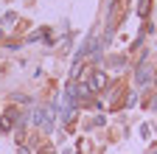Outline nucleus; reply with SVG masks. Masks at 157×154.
Returning <instances> with one entry per match:
<instances>
[{
  "instance_id": "nucleus-1",
  "label": "nucleus",
  "mask_w": 157,
  "mask_h": 154,
  "mask_svg": "<svg viewBox=\"0 0 157 154\" xmlns=\"http://www.w3.org/2000/svg\"><path fill=\"white\" fill-rule=\"evenodd\" d=\"M34 121H36V126H39V129L51 132V129H53V109H51V107L36 109V112H34Z\"/></svg>"
},
{
  "instance_id": "nucleus-2",
  "label": "nucleus",
  "mask_w": 157,
  "mask_h": 154,
  "mask_svg": "<svg viewBox=\"0 0 157 154\" xmlns=\"http://www.w3.org/2000/svg\"><path fill=\"white\" fill-rule=\"evenodd\" d=\"M149 79H151V65H146V62H143L140 67L135 70V84H140V87H143Z\"/></svg>"
},
{
  "instance_id": "nucleus-3",
  "label": "nucleus",
  "mask_w": 157,
  "mask_h": 154,
  "mask_svg": "<svg viewBox=\"0 0 157 154\" xmlns=\"http://www.w3.org/2000/svg\"><path fill=\"white\" fill-rule=\"evenodd\" d=\"M93 92H95V87H93L90 81L76 87V95H78V101H90V98H93Z\"/></svg>"
},
{
  "instance_id": "nucleus-4",
  "label": "nucleus",
  "mask_w": 157,
  "mask_h": 154,
  "mask_svg": "<svg viewBox=\"0 0 157 154\" xmlns=\"http://www.w3.org/2000/svg\"><path fill=\"white\" fill-rule=\"evenodd\" d=\"M90 84H93L95 90H104V87H107V73H104V70H95V73H93V81H90Z\"/></svg>"
},
{
  "instance_id": "nucleus-5",
  "label": "nucleus",
  "mask_w": 157,
  "mask_h": 154,
  "mask_svg": "<svg viewBox=\"0 0 157 154\" xmlns=\"http://www.w3.org/2000/svg\"><path fill=\"white\" fill-rule=\"evenodd\" d=\"M149 9H151V0H140V3H137V14H140V17H146Z\"/></svg>"
},
{
  "instance_id": "nucleus-6",
  "label": "nucleus",
  "mask_w": 157,
  "mask_h": 154,
  "mask_svg": "<svg viewBox=\"0 0 157 154\" xmlns=\"http://www.w3.org/2000/svg\"><path fill=\"white\" fill-rule=\"evenodd\" d=\"M39 154H53V148H51V146H42V148H39Z\"/></svg>"
},
{
  "instance_id": "nucleus-7",
  "label": "nucleus",
  "mask_w": 157,
  "mask_h": 154,
  "mask_svg": "<svg viewBox=\"0 0 157 154\" xmlns=\"http://www.w3.org/2000/svg\"><path fill=\"white\" fill-rule=\"evenodd\" d=\"M17 154H28V148H20V151H17Z\"/></svg>"
},
{
  "instance_id": "nucleus-8",
  "label": "nucleus",
  "mask_w": 157,
  "mask_h": 154,
  "mask_svg": "<svg viewBox=\"0 0 157 154\" xmlns=\"http://www.w3.org/2000/svg\"><path fill=\"white\" fill-rule=\"evenodd\" d=\"M149 154H157V148H154V151H149Z\"/></svg>"
},
{
  "instance_id": "nucleus-9",
  "label": "nucleus",
  "mask_w": 157,
  "mask_h": 154,
  "mask_svg": "<svg viewBox=\"0 0 157 154\" xmlns=\"http://www.w3.org/2000/svg\"><path fill=\"white\" fill-rule=\"evenodd\" d=\"M0 36H3V28H0Z\"/></svg>"
}]
</instances>
